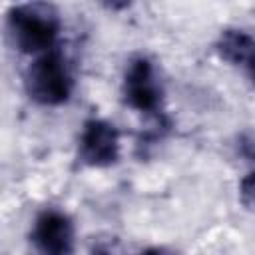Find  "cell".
Wrapping results in <instances>:
<instances>
[{
	"instance_id": "ba28073f",
	"label": "cell",
	"mask_w": 255,
	"mask_h": 255,
	"mask_svg": "<svg viewBox=\"0 0 255 255\" xmlns=\"http://www.w3.org/2000/svg\"><path fill=\"white\" fill-rule=\"evenodd\" d=\"M90 255H124V251L120 249V245H118L116 241L106 239V241H98V243H94Z\"/></svg>"
},
{
	"instance_id": "8992f818",
	"label": "cell",
	"mask_w": 255,
	"mask_h": 255,
	"mask_svg": "<svg viewBox=\"0 0 255 255\" xmlns=\"http://www.w3.org/2000/svg\"><path fill=\"white\" fill-rule=\"evenodd\" d=\"M215 54L233 68L245 72L247 78H253V54H255V40L251 32L239 26L223 28L213 44Z\"/></svg>"
},
{
	"instance_id": "5b68a950",
	"label": "cell",
	"mask_w": 255,
	"mask_h": 255,
	"mask_svg": "<svg viewBox=\"0 0 255 255\" xmlns=\"http://www.w3.org/2000/svg\"><path fill=\"white\" fill-rule=\"evenodd\" d=\"M30 245L38 255H74L76 223L58 207H44L30 225Z\"/></svg>"
},
{
	"instance_id": "277c9868",
	"label": "cell",
	"mask_w": 255,
	"mask_h": 255,
	"mask_svg": "<svg viewBox=\"0 0 255 255\" xmlns=\"http://www.w3.org/2000/svg\"><path fill=\"white\" fill-rule=\"evenodd\" d=\"M120 129L104 118H88L82 124L76 141L78 163L90 169H108L120 161Z\"/></svg>"
},
{
	"instance_id": "6da1fadb",
	"label": "cell",
	"mask_w": 255,
	"mask_h": 255,
	"mask_svg": "<svg viewBox=\"0 0 255 255\" xmlns=\"http://www.w3.org/2000/svg\"><path fill=\"white\" fill-rule=\"evenodd\" d=\"M4 16L6 36L20 54L38 56L58 46V38L62 32V16L54 4H12Z\"/></svg>"
},
{
	"instance_id": "9c48e42d",
	"label": "cell",
	"mask_w": 255,
	"mask_h": 255,
	"mask_svg": "<svg viewBox=\"0 0 255 255\" xmlns=\"http://www.w3.org/2000/svg\"><path fill=\"white\" fill-rule=\"evenodd\" d=\"M139 255H177V253H173V251H169L165 247H147Z\"/></svg>"
},
{
	"instance_id": "7a4b0ae2",
	"label": "cell",
	"mask_w": 255,
	"mask_h": 255,
	"mask_svg": "<svg viewBox=\"0 0 255 255\" xmlns=\"http://www.w3.org/2000/svg\"><path fill=\"white\" fill-rule=\"evenodd\" d=\"M76 88L72 64L62 48L34 56L24 72L26 96L42 108H60L70 102Z\"/></svg>"
},
{
	"instance_id": "3957f363",
	"label": "cell",
	"mask_w": 255,
	"mask_h": 255,
	"mask_svg": "<svg viewBox=\"0 0 255 255\" xmlns=\"http://www.w3.org/2000/svg\"><path fill=\"white\" fill-rule=\"evenodd\" d=\"M122 102L126 108L147 116L151 120H161L165 88L155 62L145 54H135L126 62L122 74Z\"/></svg>"
},
{
	"instance_id": "52a82bcc",
	"label": "cell",
	"mask_w": 255,
	"mask_h": 255,
	"mask_svg": "<svg viewBox=\"0 0 255 255\" xmlns=\"http://www.w3.org/2000/svg\"><path fill=\"white\" fill-rule=\"evenodd\" d=\"M239 199L243 201V205L247 209H251V205H253V171H249L243 177V181L239 183Z\"/></svg>"
}]
</instances>
